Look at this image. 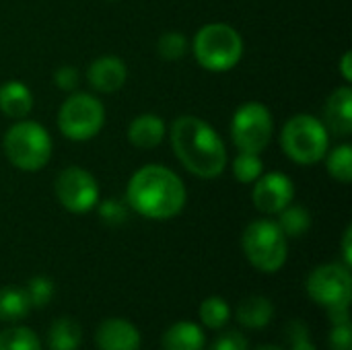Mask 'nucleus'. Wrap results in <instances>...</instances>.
I'll use <instances>...</instances> for the list:
<instances>
[{
	"label": "nucleus",
	"instance_id": "nucleus-1",
	"mask_svg": "<svg viewBox=\"0 0 352 350\" xmlns=\"http://www.w3.org/2000/svg\"><path fill=\"white\" fill-rule=\"evenodd\" d=\"M128 206L144 219L167 221L177 217L188 200L186 186L177 173L163 165H144L126 188Z\"/></svg>",
	"mask_w": 352,
	"mask_h": 350
},
{
	"label": "nucleus",
	"instance_id": "nucleus-2",
	"mask_svg": "<svg viewBox=\"0 0 352 350\" xmlns=\"http://www.w3.org/2000/svg\"><path fill=\"white\" fill-rule=\"evenodd\" d=\"M171 146L179 163L196 177L214 179L227 167L225 142L208 122L196 116H182L173 122Z\"/></svg>",
	"mask_w": 352,
	"mask_h": 350
},
{
	"label": "nucleus",
	"instance_id": "nucleus-3",
	"mask_svg": "<svg viewBox=\"0 0 352 350\" xmlns=\"http://www.w3.org/2000/svg\"><path fill=\"white\" fill-rule=\"evenodd\" d=\"M2 151L16 169L33 173L52 159V136L37 122L16 120L2 138Z\"/></svg>",
	"mask_w": 352,
	"mask_h": 350
},
{
	"label": "nucleus",
	"instance_id": "nucleus-4",
	"mask_svg": "<svg viewBox=\"0 0 352 350\" xmlns=\"http://www.w3.org/2000/svg\"><path fill=\"white\" fill-rule=\"evenodd\" d=\"M192 50L202 68L210 72H229L243 56V39L231 25L208 23L194 35Z\"/></svg>",
	"mask_w": 352,
	"mask_h": 350
},
{
	"label": "nucleus",
	"instance_id": "nucleus-5",
	"mask_svg": "<svg viewBox=\"0 0 352 350\" xmlns=\"http://www.w3.org/2000/svg\"><path fill=\"white\" fill-rule=\"evenodd\" d=\"M280 146L291 161L299 165H316L328 153L330 132L316 116L297 113L283 126Z\"/></svg>",
	"mask_w": 352,
	"mask_h": 350
},
{
	"label": "nucleus",
	"instance_id": "nucleus-6",
	"mask_svg": "<svg viewBox=\"0 0 352 350\" xmlns=\"http://www.w3.org/2000/svg\"><path fill=\"white\" fill-rule=\"evenodd\" d=\"M241 248L248 262L260 272H278L289 256L287 237L274 221L260 219L245 227Z\"/></svg>",
	"mask_w": 352,
	"mask_h": 350
},
{
	"label": "nucleus",
	"instance_id": "nucleus-7",
	"mask_svg": "<svg viewBox=\"0 0 352 350\" xmlns=\"http://www.w3.org/2000/svg\"><path fill=\"white\" fill-rule=\"evenodd\" d=\"M105 124L103 103L89 93L70 95L58 111L60 132L74 142H85L95 138Z\"/></svg>",
	"mask_w": 352,
	"mask_h": 350
},
{
	"label": "nucleus",
	"instance_id": "nucleus-8",
	"mask_svg": "<svg viewBox=\"0 0 352 350\" xmlns=\"http://www.w3.org/2000/svg\"><path fill=\"white\" fill-rule=\"evenodd\" d=\"M274 122L270 109L260 101L243 103L231 120V138L239 151L262 153L272 138Z\"/></svg>",
	"mask_w": 352,
	"mask_h": 350
},
{
	"label": "nucleus",
	"instance_id": "nucleus-9",
	"mask_svg": "<svg viewBox=\"0 0 352 350\" xmlns=\"http://www.w3.org/2000/svg\"><path fill=\"white\" fill-rule=\"evenodd\" d=\"M58 202L72 215H85L99 204V184L82 167H66L54 182Z\"/></svg>",
	"mask_w": 352,
	"mask_h": 350
},
{
	"label": "nucleus",
	"instance_id": "nucleus-10",
	"mask_svg": "<svg viewBox=\"0 0 352 350\" xmlns=\"http://www.w3.org/2000/svg\"><path fill=\"white\" fill-rule=\"evenodd\" d=\"M307 295L324 305L330 307H344L351 303L352 276L349 266L344 264H324L318 266L307 278Z\"/></svg>",
	"mask_w": 352,
	"mask_h": 350
},
{
	"label": "nucleus",
	"instance_id": "nucleus-11",
	"mask_svg": "<svg viewBox=\"0 0 352 350\" xmlns=\"http://www.w3.org/2000/svg\"><path fill=\"white\" fill-rule=\"evenodd\" d=\"M295 198V186L289 175L272 171L266 175H260L254 182L252 190V202L254 206L264 215H278L283 208H287Z\"/></svg>",
	"mask_w": 352,
	"mask_h": 350
},
{
	"label": "nucleus",
	"instance_id": "nucleus-12",
	"mask_svg": "<svg viewBox=\"0 0 352 350\" xmlns=\"http://www.w3.org/2000/svg\"><path fill=\"white\" fill-rule=\"evenodd\" d=\"M142 336L138 328L124 318H109L97 326L95 344L99 350H138Z\"/></svg>",
	"mask_w": 352,
	"mask_h": 350
},
{
	"label": "nucleus",
	"instance_id": "nucleus-13",
	"mask_svg": "<svg viewBox=\"0 0 352 350\" xmlns=\"http://www.w3.org/2000/svg\"><path fill=\"white\" fill-rule=\"evenodd\" d=\"M89 83L99 93H116L124 87L128 78V68L118 56H101L91 62L87 70Z\"/></svg>",
	"mask_w": 352,
	"mask_h": 350
},
{
	"label": "nucleus",
	"instance_id": "nucleus-14",
	"mask_svg": "<svg viewBox=\"0 0 352 350\" xmlns=\"http://www.w3.org/2000/svg\"><path fill=\"white\" fill-rule=\"evenodd\" d=\"M324 126L336 136H351L352 132V89L349 85L332 91L324 105Z\"/></svg>",
	"mask_w": 352,
	"mask_h": 350
},
{
	"label": "nucleus",
	"instance_id": "nucleus-15",
	"mask_svg": "<svg viewBox=\"0 0 352 350\" xmlns=\"http://www.w3.org/2000/svg\"><path fill=\"white\" fill-rule=\"evenodd\" d=\"M165 134H167V126L155 113L136 116L130 122V126H128V140H130V144L136 146V149H142V151L159 146L161 140L165 138Z\"/></svg>",
	"mask_w": 352,
	"mask_h": 350
},
{
	"label": "nucleus",
	"instance_id": "nucleus-16",
	"mask_svg": "<svg viewBox=\"0 0 352 350\" xmlns=\"http://www.w3.org/2000/svg\"><path fill=\"white\" fill-rule=\"evenodd\" d=\"M33 109V93L21 80L0 85V111L10 120H25Z\"/></svg>",
	"mask_w": 352,
	"mask_h": 350
},
{
	"label": "nucleus",
	"instance_id": "nucleus-17",
	"mask_svg": "<svg viewBox=\"0 0 352 350\" xmlns=\"http://www.w3.org/2000/svg\"><path fill=\"white\" fill-rule=\"evenodd\" d=\"M204 332L194 322H175L161 338L163 350H204Z\"/></svg>",
	"mask_w": 352,
	"mask_h": 350
},
{
	"label": "nucleus",
	"instance_id": "nucleus-18",
	"mask_svg": "<svg viewBox=\"0 0 352 350\" xmlns=\"http://www.w3.org/2000/svg\"><path fill=\"white\" fill-rule=\"evenodd\" d=\"M274 318V305L270 299L262 295H252L243 299L237 307V320L241 326L252 328V330H262L270 324Z\"/></svg>",
	"mask_w": 352,
	"mask_h": 350
},
{
	"label": "nucleus",
	"instance_id": "nucleus-19",
	"mask_svg": "<svg viewBox=\"0 0 352 350\" xmlns=\"http://www.w3.org/2000/svg\"><path fill=\"white\" fill-rule=\"evenodd\" d=\"M82 340V330L76 320L60 318L54 320L47 330V347L50 350H78Z\"/></svg>",
	"mask_w": 352,
	"mask_h": 350
},
{
	"label": "nucleus",
	"instance_id": "nucleus-20",
	"mask_svg": "<svg viewBox=\"0 0 352 350\" xmlns=\"http://www.w3.org/2000/svg\"><path fill=\"white\" fill-rule=\"evenodd\" d=\"M31 305L25 295V289L2 287L0 289V322H19L27 318Z\"/></svg>",
	"mask_w": 352,
	"mask_h": 350
},
{
	"label": "nucleus",
	"instance_id": "nucleus-21",
	"mask_svg": "<svg viewBox=\"0 0 352 350\" xmlns=\"http://www.w3.org/2000/svg\"><path fill=\"white\" fill-rule=\"evenodd\" d=\"M276 225L280 227V231L285 233V237H301L311 227V215L303 206L289 204L287 208H283L278 212V223Z\"/></svg>",
	"mask_w": 352,
	"mask_h": 350
},
{
	"label": "nucleus",
	"instance_id": "nucleus-22",
	"mask_svg": "<svg viewBox=\"0 0 352 350\" xmlns=\"http://www.w3.org/2000/svg\"><path fill=\"white\" fill-rule=\"evenodd\" d=\"M0 350H41V344L33 330L10 326L0 332Z\"/></svg>",
	"mask_w": 352,
	"mask_h": 350
},
{
	"label": "nucleus",
	"instance_id": "nucleus-23",
	"mask_svg": "<svg viewBox=\"0 0 352 350\" xmlns=\"http://www.w3.org/2000/svg\"><path fill=\"white\" fill-rule=\"evenodd\" d=\"M326 167L328 173L338 179L340 184H351L352 179V146L351 144H340L336 149H332L330 153H326Z\"/></svg>",
	"mask_w": 352,
	"mask_h": 350
},
{
	"label": "nucleus",
	"instance_id": "nucleus-24",
	"mask_svg": "<svg viewBox=\"0 0 352 350\" xmlns=\"http://www.w3.org/2000/svg\"><path fill=\"white\" fill-rule=\"evenodd\" d=\"M231 318V309L229 303L221 297H208L202 301L200 305V322L210 328V330H219L223 328Z\"/></svg>",
	"mask_w": 352,
	"mask_h": 350
},
{
	"label": "nucleus",
	"instance_id": "nucleus-25",
	"mask_svg": "<svg viewBox=\"0 0 352 350\" xmlns=\"http://www.w3.org/2000/svg\"><path fill=\"white\" fill-rule=\"evenodd\" d=\"M264 171V163L260 159V153H248V151H239V155L233 161V175L241 182V184H252L256 182Z\"/></svg>",
	"mask_w": 352,
	"mask_h": 350
},
{
	"label": "nucleus",
	"instance_id": "nucleus-26",
	"mask_svg": "<svg viewBox=\"0 0 352 350\" xmlns=\"http://www.w3.org/2000/svg\"><path fill=\"white\" fill-rule=\"evenodd\" d=\"M157 50L163 60H179V58H184V54L188 50V39L179 31H167L159 37Z\"/></svg>",
	"mask_w": 352,
	"mask_h": 350
},
{
	"label": "nucleus",
	"instance_id": "nucleus-27",
	"mask_svg": "<svg viewBox=\"0 0 352 350\" xmlns=\"http://www.w3.org/2000/svg\"><path fill=\"white\" fill-rule=\"evenodd\" d=\"M25 295L31 307H45L54 297V283L47 276H33L25 287Z\"/></svg>",
	"mask_w": 352,
	"mask_h": 350
},
{
	"label": "nucleus",
	"instance_id": "nucleus-28",
	"mask_svg": "<svg viewBox=\"0 0 352 350\" xmlns=\"http://www.w3.org/2000/svg\"><path fill=\"white\" fill-rule=\"evenodd\" d=\"M99 206V217L105 225L109 227H120L128 221V206L122 204L120 200L116 198H109V200H103L97 204Z\"/></svg>",
	"mask_w": 352,
	"mask_h": 350
},
{
	"label": "nucleus",
	"instance_id": "nucleus-29",
	"mask_svg": "<svg viewBox=\"0 0 352 350\" xmlns=\"http://www.w3.org/2000/svg\"><path fill=\"white\" fill-rule=\"evenodd\" d=\"M289 338H291V350H316V344L311 342V334L305 322L295 320L289 324L287 330Z\"/></svg>",
	"mask_w": 352,
	"mask_h": 350
},
{
	"label": "nucleus",
	"instance_id": "nucleus-30",
	"mask_svg": "<svg viewBox=\"0 0 352 350\" xmlns=\"http://www.w3.org/2000/svg\"><path fill=\"white\" fill-rule=\"evenodd\" d=\"M208 350H250V347H248V338L241 332L229 330L221 334L219 338H214V342L208 347Z\"/></svg>",
	"mask_w": 352,
	"mask_h": 350
},
{
	"label": "nucleus",
	"instance_id": "nucleus-31",
	"mask_svg": "<svg viewBox=\"0 0 352 350\" xmlns=\"http://www.w3.org/2000/svg\"><path fill=\"white\" fill-rule=\"evenodd\" d=\"M328 344H330V350H352L351 322L332 326L330 336H328Z\"/></svg>",
	"mask_w": 352,
	"mask_h": 350
},
{
	"label": "nucleus",
	"instance_id": "nucleus-32",
	"mask_svg": "<svg viewBox=\"0 0 352 350\" xmlns=\"http://www.w3.org/2000/svg\"><path fill=\"white\" fill-rule=\"evenodd\" d=\"M78 70L74 66H60L56 72H54V83L62 89V91H72L78 87Z\"/></svg>",
	"mask_w": 352,
	"mask_h": 350
},
{
	"label": "nucleus",
	"instance_id": "nucleus-33",
	"mask_svg": "<svg viewBox=\"0 0 352 350\" xmlns=\"http://www.w3.org/2000/svg\"><path fill=\"white\" fill-rule=\"evenodd\" d=\"M328 316H330L332 326H336V324H349L351 322L349 305H344V307H330L328 309Z\"/></svg>",
	"mask_w": 352,
	"mask_h": 350
},
{
	"label": "nucleus",
	"instance_id": "nucleus-34",
	"mask_svg": "<svg viewBox=\"0 0 352 350\" xmlns=\"http://www.w3.org/2000/svg\"><path fill=\"white\" fill-rule=\"evenodd\" d=\"M351 237H352V229L349 227V229L344 231V239H342V256H344V266H349V268H351V264H352Z\"/></svg>",
	"mask_w": 352,
	"mask_h": 350
},
{
	"label": "nucleus",
	"instance_id": "nucleus-35",
	"mask_svg": "<svg viewBox=\"0 0 352 350\" xmlns=\"http://www.w3.org/2000/svg\"><path fill=\"white\" fill-rule=\"evenodd\" d=\"M340 72H342V76H344V80H346V83H351V80H352L351 52H346V54L342 56V62H340Z\"/></svg>",
	"mask_w": 352,
	"mask_h": 350
},
{
	"label": "nucleus",
	"instance_id": "nucleus-36",
	"mask_svg": "<svg viewBox=\"0 0 352 350\" xmlns=\"http://www.w3.org/2000/svg\"><path fill=\"white\" fill-rule=\"evenodd\" d=\"M256 350H287V349H283V347H274V344H266V347H260V349H256Z\"/></svg>",
	"mask_w": 352,
	"mask_h": 350
}]
</instances>
